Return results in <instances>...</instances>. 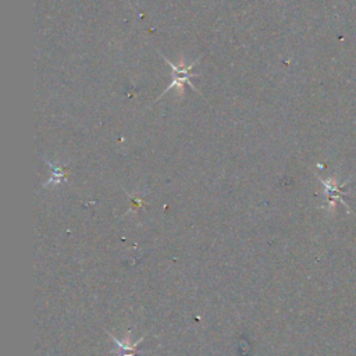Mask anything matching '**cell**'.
<instances>
[{
  "mask_svg": "<svg viewBox=\"0 0 356 356\" xmlns=\"http://www.w3.org/2000/svg\"><path fill=\"white\" fill-rule=\"evenodd\" d=\"M108 337L115 342L117 345V356H136V352H138V345L145 339V337H140L136 342H131V334H127V338L124 341H118L115 337H113L110 332H108Z\"/></svg>",
  "mask_w": 356,
  "mask_h": 356,
  "instance_id": "obj_2",
  "label": "cell"
},
{
  "mask_svg": "<svg viewBox=\"0 0 356 356\" xmlns=\"http://www.w3.org/2000/svg\"><path fill=\"white\" fill-rule=\"evenodd\" d=\"M161 57H163V60L165 61V64L167 65H170L171 67V70H172V81H171V83L164 89V92L160 95V97L159 99H161L168 90H171L172 88H177L178 90H179V93H184V86L185 85H189L192 89H195V86L191 83V76H195L196 74L195 72H192V68H193V65L196 64V60L195 61H192L191 64H184V60H181V63L179 64H174L172 61H170L167 57H164L163 54H160ZM196 90V89H195ZM157 99V100H159Z\"/></svg>",
  "mask_w": 356,
  "mask_h": 356,
  "instance_id": "obj_1",
  "label": "cell"
}]
</instances>
